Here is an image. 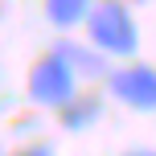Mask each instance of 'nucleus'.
<instances>
[{"label": "nucleus", "mask_w": 156, "mask_h": 156, "mask_svg": "<svg viewBox=\"0 0 156 156\" xmlns=\"http://www.w3.org/2000/svg\"><path fill=\"white\" fill-rule=\"evenodd\" d=\"M86 33L111 58H132L140 49V33H136V21L123 0H99L86 16Z\"/></svg>", "instance_id": "f257e3e1"}, {"label": "nucleus", "mask_w": 156, "mask_h": 156, "mask_svg": "<svg viewBox=\"0 0 156 156\" xmlns=\"http://www.w3.org/2000/svg\"><path fill=\"white\" fill-rule=\"evenodd\" d=\"M16 156H54V152H49L45 144H41V148H25V152H16Z\"/></svg>", "instance_id": "423d86ee"}, {"label": "nucleus", "mask_w": 156, "mask_h": 156, "mask_svg": "<svg viewBox=\"0 0 156 156\" xmlns=\"http://www.w3.org/2000/svg\"><path fill=\"white\" fill-rule=\"evenodd\" d=\"M94 111H99V99H74L70 107H62V123L70 132H78V127H86L94 119Z\"/></svg>", "instance_id": "39448f33"}, {"label": "nucleus", "mask_w": 156, "mask_h": 156, "mask_svg": "<svg viewBox=\"0 0 156 156\" xmlns=\"http://www.w3.org/2000/svg\"><path fill=\"white\" fill-rule=\"evenodd\" d=\"M94 0H45V16L49 25H58V29H74V25H82L86 16H90Z\"/></svg>", "instance_id": "20e7f679"}, {"label": "nucleus", "mask_w": 156, "mask_h": 156, "mask_svg": "<svg viewBox=\"0 0 156 156\" xmlns=\"http://www.w3.org/2000/svg\"><path fill=\"white\" fill-rule=\"evenodd\" d=\"M0 156H4V148H0Z\"/></svg>", "instance_id": "6e6552de"}, {"label": "nucleus", "mask_w": 156, "mask_h": 156, "mask_svg": "<svg viewBox=\"0 0 156 156\" xmlns=\"http://www.w3.org/2000/svg\"><path fill=\"white\" fill-rule=\"evenodd\" d=\"M74 62L66 49H54V54H45L37 66L29 70V99L41 103V107H70L78 99L74 90Z\"/></svg>", "instance_id": "f03ea898"}, {"label": "nucleus", "mask_w": 156, "mask_h": 156, "mask_svg": "<svg viewBox=\"0 0 156 156\" xmlns=\"http://www.w3.org/2000/svg\"><path fill=\"white\" fill-rule=\"evenodd\" d=\"M111 94L136 111H156V70L152 66H123L111 74Z\"/></svg>", "instance_id": "7ed1b4c3"}, {"label": "nucleus", "mask_w": 156, "mask_h": 156, "mask_svg": "<svg viewBox=\"0 0 156 156\" xmlns=\"http://www.w3.org/2000/svg\"><path fill=\"white\" fill-rule=\"evenodd\" d=\"M127 156H156L152 148H136V152H127Z\"/></svg>", "instance_id": "0eeeda50"}]
</instances>
